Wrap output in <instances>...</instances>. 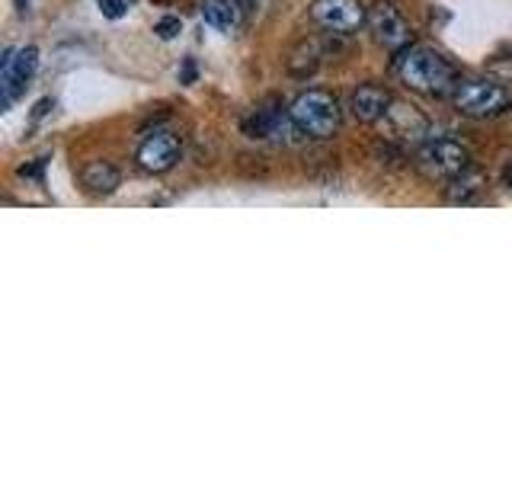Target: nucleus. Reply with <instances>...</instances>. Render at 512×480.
<instances>
[{"mask_svg": "<svg viewBox=\"0 0 512 480\" xmlns=\"http://www.w3.org/2000/svg\"><path fill=\"white\" fill-rule=\"evenodd\" d=\"M484 189H487V176L468 167L464 173H458V176L448 180L445 199L452 205H471V202H477L480 196H484Z\"/></svg>", "mask_w": 512, "mask_h": 480, "instance_id": "nucleus-13", "label": "nucleus"}, {"mask_svg": "<svg viewBox=\"0 0 512 480\" xmlns=\"http://www.w3.org/2000/svg\"><path fill=\"white\" fill-rule=\"evenodd\" d=\"M48 106H55V103H52V100H42V103L36 106V119H42V116H45V112H48Z\"/></svg>", "mask_w": 512, "mask_h": 480, "instance_id": "nucleus-18", "label": "nucleus"}, {"mask_svg": "<svg viewBox=\"0 0 512 480\" xmlns=\"http://www.w3.org/2000/svg\"><path fill=\"white\" fill-rule=\"evenodd\" d=\"M39 68V48L36 45H26L20 52H7L4 58V71H0V87H4V100H16V93H20L29 77L36 74Z\"/></svg>", "mask_w": 512, "mask_h": 480, "instance_id": "nucleus-9", "label": "nucleus"}, {"mask_svg": "<svg viewBox=\"0 0 512 480\" xmlns=\"http://www.w3.org/2000/svg\"><path fill=\"white\" fill-rule=\"evenodd\" d=\"M180 154H183L180 138H176L173 132H164V128H157V132H151L141 141L135 160H138V167L148 170V173H167L176 167Z\"/></svg>", "mask_w": 512, "mask_h": 480, "instance_id": "nucleus-7", "label": "nucleus"}, {"mask_svg": "<svg viewBox=\"0 0 512 480\" xmlns=\"http://www.w3.org/2000/svg\"><path fill=\"white\" fill-rule=\"evenodd\" d=\"M368 29H372V36L381 48H388V52L400 55L404 48H410V23L400 16V10L394 4H375L368 10Z\"/></svg>", "mask_w": 512, "mask_h": 480, "instance_id": "nucleus-6", "label": "nucleus"}, {"mask_svg": "<svg viewBox=\"0 0 512 480\" xmlns=\"http://www.w3.org/2000/svg\"><path fill=\"white\" fill-rule=\"evenodd\" d=\"M180 29H183V23L176 20V16H164V20L154 26V32L160 39H176V36H180Z\"/></svg>", "mask_w": 512, "mask_h": 480, "instance_id": "nucleus-15", "label": "nucleus"}, {"mask_svg": "<svg viewBox=\"0 0 512 480\" xmlns=\"http://www.w3.org/2000/svg\"><path fill=\"white\" fill-rule=\"evenodd\" d=\"M503 186L512 189V164H506V170H503Z\"/></svg>", "mask_w": 512, "mask_h": 480, "instance_id": "nucleus-19", "label": "nucleus"}, {"mask_svg": "<svg viewBox=\"0 0 512 480\" xmlns=\"http://www.w3.org/2000/svg\"><path fill=\"white\" fill-rule=\"evenodd\" d=\"M388 125H391V138H397V141H426L423 135H426V119L416 112L413 106H391V112L388 116Z\"/></svg>", "mask_w": 512, "mask_h": 480, "instance_id": "nucleus-12", "label": "nucleus"}, {"mask_svg": "<svg viewBox=\"0 0 512 480\" xmlns=\"http://www.w3.org/2000/svg\"><path fill=\"white\" fill-rule=\"evenodd\" d=\"M202 16L208 26L234 32L244 20V0H202Z\"/></svg>", "mask_w": 512, "mask_h": 480, "instance_id": "nucleus-14", "label": "nucleus"}, {"mask_svg": "<svg viewBox=\"0 0 512 480\" xmlns=\"http://www.w3.org/2000/svg\"><path fill=\"white\" fill-rule=\"evenodd\" d=\"M452 103L468 119H490L512 106V90L496 80H461L452 93Z\"/></svg>", "mask_w": 512, "mask_h": 480, "instance_id": "nucleus-3", "label": "nucleus"}, {"mask_svg": "<svg viewBox=\"0 0 512 480\" xmlns=\"http://www.w3.org/2000/svg\"><path fill=\"white\" fill-rule=\"evenodd\" d=\"M180 80H183V84H192V80H196V61H192V58H186V61H183Z\"/></svg>", "mask_w": 512, "mask_h": 480, "instance_id": "nucleus-17", "label": "nucleus"}, {"mask_svg": "<svg viewBox=\"0 0 512 480\" xmlns=\"http://www.w3.org/2000/svg\"><path fill=\"white\" fill-rule=\"evenodd\" d=\"M311 20L320 29L336 32V36H346V32H356L362 23H368V13L359 0H314Z\"/></svg>", "mask_w": 512, "mask_h": 480, "instance_id": "nucleus-5", "label": "nucleus"}, {"mask_svg": "<svg viewBox=\"0 0 512 480\" xmlns=\"http://www.w3.org/2000/svg\"><path fill=\"white\" fill-rule=\"evenodd\" d=\"M394 71L410 90L426 93V96H448L461 84L452 64H448L436 48H426V45L404 48L400 58L394 61Z\"/></svg>", "mask_w": 512, "mask_h": 480, "instance_id": "nucleus-1", "label": "nucleus"}, {"mask_svg": "<svg viewBox=\"0 0 512 480\" xmlns=\"http://www.w3.org/2000/svg\"><path fill=\"white\" fill-rule=\"evenodd\" d=\"M244 132L247 138H260V141H292L298 132V125L292 122V112H282L279 106H260L253 109L244 119Z\"/></svg>", "mask_w": 512, "mask_h": 480, "instance_id": "nucleus-8", "label": "nucleus"}, {"mask_svg": "<svg viewBox=\"0 0 512 480\" xmlns=\"http://www.w3.org/2000/svg\"><path fill=\"white\" fill-rule=\"evenodd\" d=\"M394 100H391V93L378 87V84H365L359 87L356 93H352V100H349V109H352V116H356L359 122H381L384 116L391 112Z\"/></svg>", "mask_w": 512, "mask_h": 480, "instance_id": "nucleus-10", "label": "nucleus"}, {"mask_svg": "<svg viewBox=\"0 0 512 480\" xmlns=\"http://www.w3.org/2000/svg\"><path fill=\"white\" fill-rule=\"evenodd\" d=\"M100 4V10H103V16H109V20H122L125 16V0H96Z\"/></svg>", "mask_w": 512, "mask_h": 480, "instance_id": "nucleus-16", "label": "nucleus"}, {"mask_svg": "<svg viewBox=\"0 0 512 480\" xmlns=\"http://www.w3.org/2000/svg\"><path fill=\"white\" fill-rule=\"evenodd\" d=\"M292 112V122L298 125L301 135L308 138H333L340 132V103H336V96L327 93V90H304L298 100L288 106Z\"/></svg>", "mask_w": 512, "mask_h": 480, "instance_id": "nucleus-2", "label": "nucleus"}, {"mask_svg": "<svg viewBox=\"0 0 512 480\" xmlns=\"http://www.w3.org/2000/svg\"><path fill=\"white\" fill-rule=\"evenodd\" d=\"M416 160H420V167L426 173L442 176V180H452V176H458V173H464L471 167V151L464 148L458 138L439 135V138H426L420 144Z\"/></svg>", "mask_w": 512, "mask_h": 480, "instance_id": "nucleus-4", "label": "nucleus"}, {"mask_svg": "<svg viewBox=\"0 0 512 480\" xmlns=\"http://www.w3.org/2000/svg\"><path fill=\"white\" fill-rule=\"evenodd\" d=\"M122 183V173L116 164L109 160H90V164L80 170V186H84L90 196H112Z\"/></svg>", "mask_w": 512, "mask_h": 480, "instance_id": "nucleus-11", "label": "nucleus"}]
</instances>
